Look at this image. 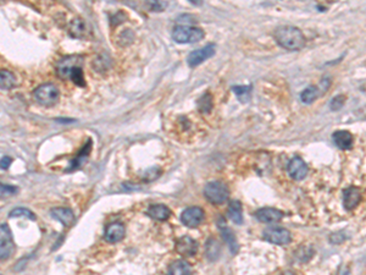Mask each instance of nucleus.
<instances>
[{
    "instance_id": "nucleus-1",
    "label": "nucleus",
    "mask_w": 366,
    "mask_h": 275,
    "mask_svg": "<svg viewBox=\"0 0 366 275\" xmlns=\"http://www.w3.org/2000/svg\"><path fill=\"white\" fill-rule=\"evenodd\" d=\"M56 72L62 80H71L79 87L86 86V80H84L83 75V56H65L58 62Z\"/></svg>"
},
{
    "instance_id": "nucleus-2",
    "label": "nucleus",
    "mask_w": 366,
    "mask_h": 275,
    "mask_svg": "<svg viewBox=\"0 0 366 275\" xmlns=\"http://www.w3.org/2000/svg\"><path fill=\"white\" fill-rule=\"evenodd\" d=\"M274 36L280 47L291 52H298L305 47V37L298 27L281 26L275 31Z\"/></svg>"
},
{
    "instance_id": "nucleus-3",
    "label": "nucleus",
    "mask_w": 366,
    "mask_h": 275,
    "mask_svg": "<svg viewBox=\"0 0 366 275\" xmlns=\"http://www.w3.org/2000/svg\"><path fill=\"white\" fill-rule=\"evenodd\" d=\"M33 98L41 106L50 108L58 104L59 99H60V90H59L56 84L52 83V82H47V83L41 84L33 90Z\"/></svg>"
},
{
    "instance_id": "nucleus-4",
    "label": "nucleus",
    "mask_w": 366,
    "mask_h": 275,
    "mask_svg": "<svg viewBox=\"0 0 366 275\" xmlns=\"http://www.w3.org/2000/svg\"><path fill=\"white\" fill-rule=\"evenodd\" d=\"M205 33L199 27L194 26H184V25H178L172 31V38L176 43L180 44H192L200 42L204 39Z\"/></svg>"
},
{
    "instance_id": "nucleus-5",
    "label": "nucleus",
    "mask_w": 366,
    "mask_h": 275,
    "mask_svg": "<svg viewBox=\"0 0 366 275\" xmlns=\"http://www.w3.org/2000/svg\"><path fill=\"white\" fill-rule=\"evenodd\" d=\"M204 197L212 204H222L228 200L229 190L220 181H211L204 187Z\"/></svg>"
},
{
    "instance_id": "nucleus-6",
    "label": "nucleus",
    "mask_w": 366,
    "mask_h": 275,
    "mask_svg": "<svg viewBox=\"0 0 366 275\" xmlns=\"http://www.w3.org/2000/svg\"><path fill=\"white\" fill-rule=\"evenodd\" d=\"M15 252V243H14L13 235L8 224L0 225V260H5L10 258Z\"/></svg>"
},
{
    "instance_id": "nucleus-7",
    "label": "nucleus",
    "mask_w": 366,
    "mask_h": 275,
    "mask_svg": "<svg viewBox=\"0 0 366 275\" xmlns=\"http://www.w3.org/2000/svg\"><path fill=\"white\" fill-rule=\"evenodd\" d=\"M124 3L132 9L147 13H161L167 7L163 0H125Z\"/></svg>"
},
{
    "instance_id": "nucleus-8",
    "label": "nucleus",
    "mask_w": 366,
    "mask_h": 275,
    "mask_svg": "<svg viewBox=\"0 0 366 275\" xmlns=\"http://www.w3.org/2000/svg\"><path fill=\"white\" fill-rule=\"evenodd\" d=\"M263 239L274 245L286 246L291 243L292 234L285 228H268L263 232Z\"/></svg>"
},
{
    "instance_id": "nucleus-9",
    "label": "nucleus",
    "mask_w": 366,
    "mask_h": 275,
    "mask_svg": "<svg viewBox=\"0 0 366 275\" xmlns=\"http://www.w3.org/2000/svg\"><path fill=\"white\" fill-rule=\"evenodd\" d=\"M215 52H216V47L214 44H208L205 47L200 48V49L193 50L187 56V64H188L189 67L199 66L204 61H206L211 56H214Z\"/></svg>"
},
{
    "instance_id": "nucleus-10",
    "label": "nucleus",
    "mask_w": 366,
    "mask_h": 275,
    "mask_svg": "<svg viewBox=\"0 0 366 275\" xmlns=\"http://www.w3.org/2000/svg\"><path fill=\"white\" fill-rule=\"evenodd\" d=\"M204 218H205V213L200 207H189V208L184 209L181 214V222L188 228H197L203 223Z\"/></svg>"
},
{
    "instance_id": "nucleus-11",
    "label": "nucleus",
    "mask_w": 366,
    "mask_h": 275,
    "mask_svg": "<svg viewBox=\"0 0 366 275\" xmlns=\"http://www.w3.org/2000/svg\"><path fill=\"white\" fill-rule=\"evenodd\" d=\"M287 169L289 176L297 181H300L303 180V178H305L309 171L306 163L299 157H294L293 159H291V161H289L287 165Z\"/></svg>"
},
{
    "instance_id": "nucleus-12",
    "label": "nucleus",
    "mask_w": 366,
    "mask_h": 275,
    "mask_svg": "<svg viewBox=\"0 0 366 275\" xmlns=\"http://www.w3.org/2000/svg\"><path fill=\"white\" fill-rule=\"evenodd\" d=\"M176 251L183 257H192L197 253L198 242L191 236H182L176 242Z\"/></svg>"
},
{
    "instance_id": "nucleus-13",
    "label": "nucleus",
    "mask_w": 366,
    "mask_h": 275,
    "mask_svg": "<svg viewBox=\"0 0 366 275\" xmlns=\"http://www.w3.org/2000/svg\"><path fill=\"white\" fill-rule=\"evenodd\" d=\"M92 147H93L92 138H88L86 144L82 147V149L79 151L78 154L73 158L72 161L70 163L69 168L65 170V172H73V171H76V170L81 169V166L88 160V157H89L90 151H92Z\"/></svg>"
},
{
    "instance_id": "nucleus-14",
    "label": "nucleus",
    "mask_w": 366,
    "mask_h": 275,
    "mask_svg": "<svg viewBox=\"0 0 366 275\" xmlns=\"http://www.w3.org/2000/svg\"><path fill=\"white\" fill-rule=\"evenodd\" d=\"M125 235H126V228H125L124 224L115 222L106 226L104 237L109 243H116L124 240Z\"/></svg>"
},
{
    "instance_id": "nucleus-15",
    "label": "nucleus",
    "mask_w": 366,
    "mask_h": 275,
    "mask_svg": "<svg viewBox=\"0 0 366 275\" xmlns=\"http://www.w3.org/2000/svg\"><path fill=\"white\" fill-rule=\"evenodd\" d=\"M217 228L218 230H220L221 235H222L223 240H225V242L228 245L229 249H231L232 253H237L238 252V242H237V239H235L233 231L231 230V229L227 226V224L225 222V219H223L222 217H220L217 219Z\"/></svg>"
},
{
    "instance_id": "nucleus-16",
    "label": "nucleus",
    "mask_w": 366,
    "mask_h": 275,
    "mask_svg": "<svg viewBox=\"0 0 366 275\" xmlns=\"http://www.w3.org/2000/svg\"><path fill=\"white\" fill-rule=\"evenodd\" d=\"M361 201V190L350 186L343 191V206L347 211L354 209Z\"/></svg>"
},
{
    "instance_id": "nucleus-17",
    "label": "nucleus",
    "mask_w": 366,
    "mask_h": 275,
    "mask_svg": "<svg viewBox=\"0 0 366 275\" xmlns=\"http://www.w3.org/2000/svg\"><path fill=\"white\" fill-rule=\"evenodd\" d=\"M50 217L53 219L58 220L64 226L72 225L75 222V214L71 211L70 208H65V207H56V208L50 209Z\"/></svg>"
},
{
    "instance_id": "nucleus-18",
    "label": "nucleus",
    "mask_w": 366,
    "mask_h": 275,
    "mask_svg": "<svg viewBox=\"0 0 366 275\" xmlns=\"http://www.w3.org/2000/svg\"><path fill=\"white\" fill-rule=\"evenodd\" d=\"M255 218L262 223L274 224L282 219L283 213L276 208H262L255 213Z\"/></svg>"
},
{
    "instance_id": "nucleus-19",
    "label": "nucleus",
    "mask_w": 366,
    "mask_h": 275,
    "mask_svg": "<svg viewBox=\"0 0 366 275\" xmlns=\"http://www.w3.org/2000/svg\"><path fill=\"white\" fill-rule=\"evenodd\" d=\"M332 140H333L334 144L338 147L339 149H343V151H348L353 147L354 138L353 135H351L349 131H345V130H339V131H336L332 135Z\"/></svg>"
},
{
    "instance_id": "nucleus-20",
    "label": "nucleus",
    "mask_w": 366,
    "mask_h": 275,
    "mask_svg": "<svg viewBox=\"0 0 366 275\" xmlns=\"http://www.w3.org/2000/svg\"><path fill=\"white\" fill-rule=\"evenodd\" d=\"M69 33L72 38L84 39L88 37V27L84 20L75 19L71 21L69 27Z\"/></svg>"
},
{
    "instance_id": "nucleus-21",
    "label": "nucleus",
    "mask_w": 366,
    "mask_h": 275,
    "mask_svg": "<svg viewBox=\"0 0 366 275\" xmlns=\"http://www.w3.org/2000/svg\"><path fill=\"white\" fill-rule=\"evenodd\" d=\"M147 214L152 219L159 220V222H165L171 215V211L164 204H152L148 208V211H147Z\"/></svg>"
},
{
    "instance_id": "nucleus-22",
    "label": "nucleus",
    "mask_w": 366,
    "mask_h": 275,
    "mask_svg": "<svg viewBox=\"0 0 366 275\" xmlns=\"http://www.w3.org/2000/svg\"><path fill=\"white\" fill-rule=\"evenodd\" d=\"M227 214H228L229 219L234 224H237V225H242L243 224V207L239 201H231Z\"/></svg>"
},
{
    "instance_id": "nucleus-23",
    "label": "nucleus",
    "mask_w": 366,
    "mask_h": 275,
    "mask_svg": "<svg viewBox=\"0 0 366 275\" xmlns=\"http://www.w3.org/2000/svg\"><path fill=\"white\" fill-rule=\"evenodd\" d=\"M18 84V78L15 73L10 70L3 69L0 70V88L2 89H13Z\"/></svg>"
},
{
    "instance_id": "nucleus-24",
    "label": "nucleus",
    "mask_w": 366,
    "mask_h": 275,
    "mask_svg": "<svg viewBox=\"0 0 366 275\" xmlns=\"http://www.w3.org/2000/svg\"><path fill=\"white\" fill-rule=\"evenodd\" d=\"M192 273V268L186 260L183 259H178L176 262L170 264L169 266V274H191Z\"/></svg>"
},
{
    "instance_id": "nucleus-25",
    "label": "nucleus",
    "mask_w": 366,
    "mask_h": 275,
    "mask_svg": "<svg viewBox=\"0 0 366 275\" xmlns=\"http://www.w3.org/2000/svg\"><path fill=\"white\" fill-rule=\"evenodd\" d=\"M320 92L319 88L316 86H309L308 88H305L300 95V101L303 102L304 104H311L316 101L317 97H319Z\"/></svg>"
},
{
    "instance_id": "nucleus-26",
    "label": "nucleus",
    "mask_w": 366,
    "mask_h": 275,
    "mask_svg": "<svg viewBox=\"0 0 366 275\" xmlns=\"http://www.w3.org/2000/svg\"><path fill=\"white\" fill-rule=\"evenodd\" d=\"M205 248H206V257H208L210 260H216L217 258L220 257L221 247L215 239H209L205 245Z\"/></svg>"
},
{
    "instance_id": "nucleus-27",
    "label": "nucleus",
    "mask_w": 366,
    "mask_h": 275,
    "mask_svg": "<svg viewBox=\"0 0 366 275\" xmlns=\"http://www.w3.org/2000/svg\"><path fill=\"white\" fill-rule=\"evenodd\" d=\"M214 108V101L210 93H206L198 101V109L201 114H209Z\"/></svg>"
},
{
    "instance_id": "nucleus-28",
    "label": "nucleus",
    "mask_w": 366,
    "mask_h": 275,
    "mask_svg": "<svg viewBox=\"0 0 366 275\" xmlns=\"http://www.w3.org/2000/svg\"><path fill=\"white\" fill-rule=\"evenodd\" d=\"M232 90L235 96H237L238 99H239L242 103H246L251 99L252 96V86H233L232 87Z\"/></svg>"
},
{
    "instance_id": "nucleus-29",
    "label": "nucleus",
    "mask_w": 366,
    "mask_h": 275,
    "mask_svg": "<svg viewBox=\"0 0 366 275\" xmlns=\"http://www.w3.org/2000/svg\"><path fill=\"white\" fill-rule=\"evenodd\" d=\"M10 218H26V219L30 220H36L37 217L36 214L33 213L32 211H30L28 208H24V207H19V208L13 209V211L9 213Z\"/></svg>"
},
{
    "instance_id": "nucleus-30",
    "label": "nucleus",
    "mask_w": 366,
    "mask_h": 275,
    "mask_svg": "<svg viewBox=\"0 0 366 275\" xmlns=\"http://www.w3.org/2000/svg\"><path fill=\"white\" fill-rule=\"evenodd\" d=\"M19 192V189L14 185H7L0 182V198H8L15 196Z\"/></svg>"
},
{
    "instance_id": "nucleus-31",
    "label": "nucleus",
    "mask_w": 366,
    "mask_h": 275,
    "mask_svg": "<svg viewBox=\"0 0 366 275\" xmlns=\"http://www.w3.org/2000/svg\"><path fill=\"white\" fill-rule=\"evenodd\" d=\"M345 103V97L344 96H337L332 99L331 102V109L332 110H339L340 108L344 106Z\"/></svg>"
},
{
    "instance_id": "nucleus-32",
    "label": "nucleus",
    "mask_w": 366,
    "mask_h": 275,
    "mask_svg": "<svg viewBox=\"0 0 366 275\" xmlns=\"http://www.w3.org/2000/svg\"><path fill=\"white\" fill-rule=\"evenodd\" d=\"M11 161H13V159H11L9 155H5V157H3L2 159H0V168L4 170L9 169Z\"/></svg>"
},
{
    "instance_id": "nucleus-33",
    "label": "nucleus",
    "mask_w": 366,
    "mask_h": 275,
    "mask_svg": "<svg viewBox=\"0 0 366 275\" xmlns=\"http://www.w3.org/2000/svg\"><path fill=\"white\" fill-rule=\"evenodd\" d=\"M56 121H58V123H65V124L75 123V120H73V119H67V118H64V119H56Z\"/></svg>"
},
{
    "instance_id": "nucleus-34",
    "label": "nucleus",
    "mask_w": 366,
    "mask_h": 275,
    "mask_svg": "<svg viewBox=\"0 0 366 275\" xmlns=\"http://www.w3.org/2000/svg\"><path fill=\"white\" fill-rule=\"evenodd\" d=\"M189 3L193 5H195V7H201L203 5V0H188Z\"/></svg>"
}]
</instances>
